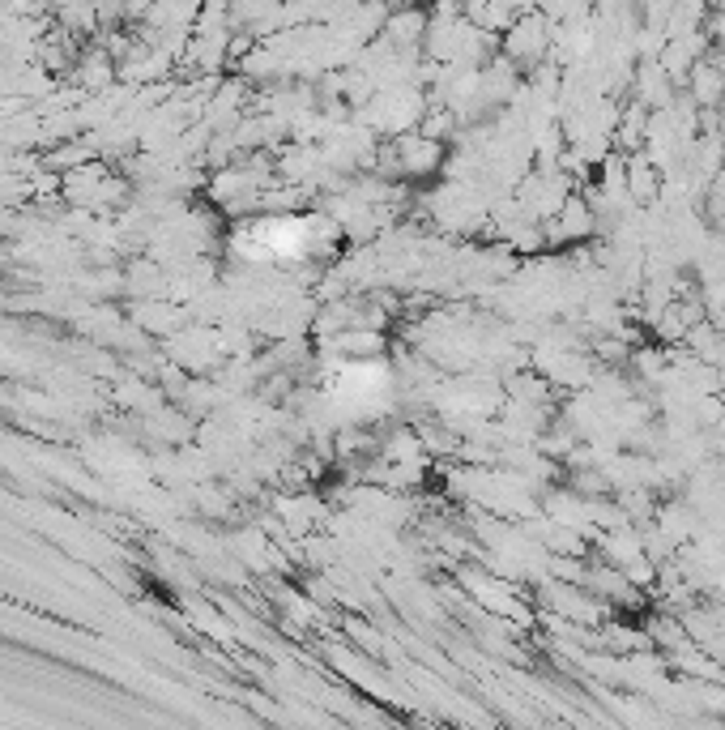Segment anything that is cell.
Returning a JSON list of instances; mask_svg holds the SVG:
<instances>
[{"instance_id":"obj_1","label":"cell","mask_w":725,"mask_h":730,"mask_svg":"<svg viewBox=\"0 0 725 730\" xmlns=\"http://www.w3.org/2000/svg\"><path fill=\"white\" fill-rule=\"evenodd\" d=\"M261 244L256 252H303V222H282V227H261Z\"/></svg>"}]
</instances>
